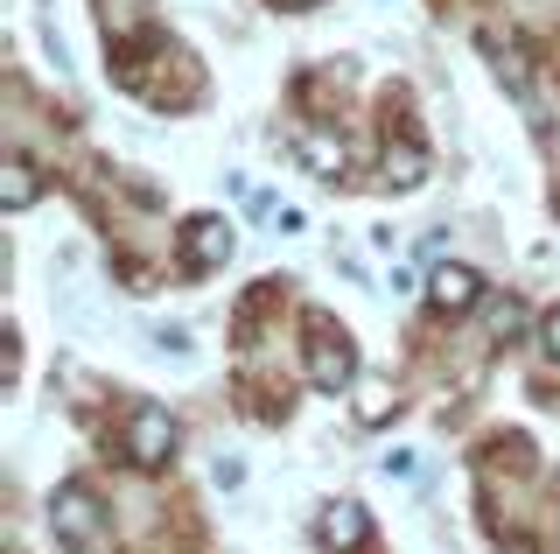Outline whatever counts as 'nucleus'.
Masks as SVG:
<instances>
[{
	"label": "nucleus",
	"mask_w": 560,
	"mask_h": 554,
	"mask_svg": "<svg viewBox=\"0 0 560 554\" xmlns=\"http://www.w3.org/2000/svg\"><path fill=\"white\" fill-rule=\"evenodd\" d=\"M308 379L323 393H343L358 379V344H350L337 323H308Z\"/></svg>",
	"instance_id": "f257e3e1"
},
{
	"label": "nucleus",
	"mask_w": 560,
	"mask_h": 554,
	"mask_svg": "<svg viewBox=\"0 0 560 554\" xmlns=\"http://www.w3.org/2000/svg\"><path fill=\"white\" fill-rule=\"evenodd\" d=\"M294 162H302L308 169V176H337V169H343V141H329V134H294Z\"/></svg>",
	"instance_id": "0eeeda50"
},
{
	"label": "nucleus",
	"mask_w": 560,
	"mask_h": 554,
	"mask_svg": "<svg viewBox=\"0 0 560 554\" xmlns=\"http://www.w3.org/2000/svg\"><path fill=\"white\" fill-rule=\"evenodd\" d=\"M49 533H57L70 554H84L98 541V498L84 492V484H57V498H49Z\"/></svg>",
	"instance_id": "f03ea898"
},
{
	"label": "nucleus",
	"mask_w": 560,
	"mask_h": 554,
	"mask_svg": "<svg viewBox=\"0 0 560 554\" xmlns=\"http://www.w3.org/2000/svg\"><path fill=\"white\" fill-rule=\"evenodd\" d=\"M358 414H364V422H385V414H393V386H364Z\"/></svg>",
	"instance_id": "9d476101"
},
{
	"label": "nucleus",
	"mask_w": 560,
	"mask_h": 554,
	"mask_svg": "<svg viewBox=\"0 0 560 554\" xmlns=\"http://www.w3.org/2000/svg\"><path fill=\"white\" fill-rule=\"evenodd\" d=\"M127 449H133V463H168L175 457V422H168V407H154V401H140L133 407V422H127Z\"/></svg>",
	"instance_id": "7ed1b4c3"
},
{
	"label": "nucleus",
	"mask_w": 560,
	"mask_h": 554,
	"mask_svg": "<svg viewBox=\"0 0 560 554\" xmlns=\"http://www.w3.org/2000/svg\"><path fill=\"white\" fill-rule=\"evenodd\" d=\"M315 533H323V547H364L372 541V519H364V506H350V498H337V506H323V519H315Z\"/></svg>",
	"instance_id": "39448f33"
},
{
	"label": "nucleus",
	"mask_w": 560,
	"mask_h": 554,
	"mask_svg": "<svg viewBox=\"0 0 560 554\" xmlns=\"http://www.w3.org/2000/svg\"><path fill=\"white\" fill-rule=\"evenodd\" d=\"M280 8H323V0H280Z\"/></svg>",
	"instance_id": "f8f14e48"
},
{
	"label": "nucleus",
	"mask_w": 560,
	"mask_h": 554,
	"mask_svg": "<svg viewBox=\"0 0 560 554\" xmlns=\"http://www.w3.org/2000/svg\"><path fill=\"white\" fill-rule=\"evenodd\" d=\"M35 197H43V176H35V162H22V154H14V162L0 169V204H8V211H28Z\"/></svg>",
	"instance_id": "6e6552de"
},
{
	"label": "nucleus",
	"mask_w": 560,
	"mask_h": 554,
	"mask_svg": "<svg viewBox=\"0 0 560 554\" xmlns=\"http://www.w3.org/2000/svg\"><path fill=\"white\" fill-rule=\"evenodd\" d=\"M183 253H189V267H224V259H232V224L224 218H189Z\"/></svg>",
	"instance_id": "423d86ee"
},
{
	"label": "nucleus",
	"mask_w": 560,
	"mask_h": 554,
	"mask_svg": "<svg viewBox=\"0 0 560 554\" xmlns=\"http://www.w3.org/2000/svg\"><path fill=\"white\" fill-rule=\"evenodd\" d=\"M477 296H483L477 267H455V259H448V267H434V274H428V302L442 309V316H463V309L477 302Z\"/></svg>",
	"instance_id": "20e7f679"
},
{
	"label": "nucleus",
	"mask_w": 560,
	"mask_h": 554,
	"mask_svg": "<svg viewBox=\"0 0 560 554\" xmlns=\"http://www.w3.org/2000/svg\"><path fill=\"white\" fill-rule=\"evenodd\" d=\"M385 183H393V189H420V183H428V154H420V148H385Z\"/></svg>",
	"instance_id": "1a4fd4ad"
},
{
	"label": "nucleus",
	"mask_w": 560,
	"mask_h": 554,
	"mask_svg": "<svg viewBox=\"0 0 560 554\" xmlns=\"http://www.w3.org/2000/svg\"><path fill=\"white\" fill-rule=\"evenodd\" d=\"M539 344H547V358H553V366H560V309H553L547 323H539Z\"/></svg>",
	"instance_id": "9b49d317"
}]
</instances>
